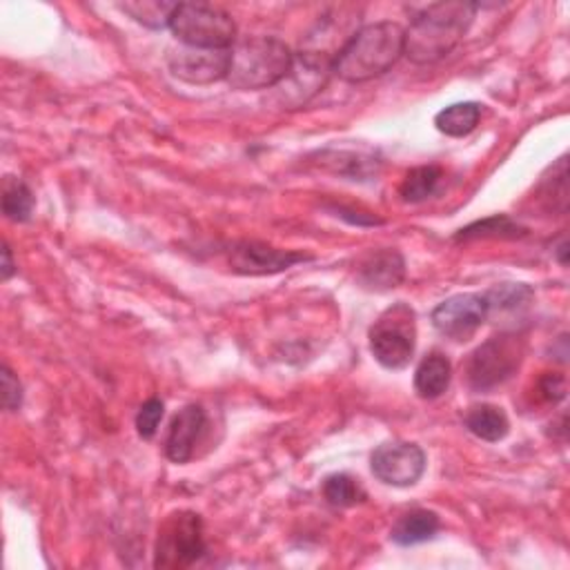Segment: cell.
<instances>
[{
  "label": "cell",
  "instance_id": "cell-12",
  "mask_svg": "<svg viewBox=\"0 0 570 570\" xmlns=\"http://www.w3.org/2000/svg\"><path fill=\"white\" fill-rule=\"evenodd\" d=\"M305 261H313V256L301 254V252H290V250H277L261 241H241V243H235L230 250L232 270L239 275H250V277L277 275Z\"/></svg>",
  "mask_w": 570,
  "mask_h": 570
},
{
  "label": "cell",
  "instance_id": "cell-10",
  "mask_svg": "<svg viewBox=\"0 0 570 570\" xmlns=\"http://www.w3.org/2000/svg\"><path fill=\"white\" fill-rule=\"evenodd\" d=\"M430 319L440 334L459 343L468 341L489 319L486 296L474 292L455 294L436 305Z\"/></svg>",
  "mask_w": 570,
  "mask_h": 570
},
{
  "label": "cell",
  "instance_id": "cell-20",
  "mask_svg": "<svg viewBox=\"0 0 570 570\" xmlns=\"http://www.w3.org/2000/svg\"><path fill=\"white\" fill-rule=\"evenodd\" d=\"M481 107L484 105H479L474 101L448 105L446 110H442L440 114L434 116V125L446 137L464 139L470 135V131L477 129V125L481 121Z\"/></svg>",
  "mask_w": 570,
  "mask_h": 570
},
{
  "label": "cell",
  "instance_id": "cell-30",
  "mask_svg": "<svg viewBox=\"0 0 570 570\" xmlns=\"http://www.w3.org/2000/svg\"><path fill=\"white\" fill-rule=\"evenodd\" d=\"M566 250H568V245H566V241H561V245H559V250H557V254H559V263H561V266H566Z\"/></svg>",
  "mask_w": 570,
  "mask_h": 570
},
{
  "label": "cell",
  "instance_id": "cell-15",
  "mask_svg": "<svg viewBox=\"0 0 570 570\" xmlns=\"http://www.w3.org/2000/svg\"><path fill=\"white\" fill-rule=\"evenodd\" d=\"M317 156L321 167L353 181H368L381 167V159L372 150H324Z\"/></svg>",
  "mask_w": 570,
  "mask_h": 570
},
{
  "label": "cell",
  "instance_id": "cell-8",
  "mask_svg": "<svg viewBox=\"0 0 570 570\" xmlns=\"http://www.w3.org/2000/svg\"><path fill=\"white\" fill-rule=\"evenodd\" d=\"M332 74H334L332 59L317 52L301 50L299 54H294L288 76L277 87H273L275 90L273 101L283 110L305 107L324 90Z\"/></svg>",
  "mask_w": 570,
  "mask_h": 570
},
{
  "label": "cell",
  "instance_id": "cell-3",
  "mask_svg": "<svg viewBox=\"0 0 570 570\" xmlns=\"http://www.w3.org/2000/svg\"><path fill=\"white\" fill-rule=\"evenodd\" d=\"M292 61V50L275 36L245 38L232 48L226 80L239 92L273 90L288 76Z\"/></svg>",
  "mask_w": 570,
  "mask_h": 570
},
{
  "label": "cell",
  "instance_id": "cell-16",
  "mask_svg": "<svg viewBox=\"0 0 570 570\" xmlns=\"http://www.w3.org/2000/svg\"><path fill=\"white\" fill-rule=\"evenodd\" d=\"M442 529V519L432 510H413L392 525L390 540L400 546H417L434 540Z\"/></svg>",
  "mask_w": 570,
  "mask_h": 570
},
{
  "label": "cell",
  "instance_id": "cell-21",
  "mask_svg": "<svg viewBox=\"0 0 570 570\" xmlns=\"http://www.w3.org/2000/svg\"><path fill=\"white\" fill-rule=\"evenodd\" d=\"M525 237V228L512 221L506 214L489 216L484 221H477L457 232L455 241H474V239H521Z\"/></svg>",
  "mask_w": 570,
  "mask_h": 570
},
{
  "label": "cell",
  "instance_id": "cell-18",
  "mask_svg": "<svg viewBox=\"0 0 570 570\" xmlns=\"http://www.w3.org/2000/svg\"><path fill=\"white\" fill-rule=\"evenodd\" d=\"M489 303V317H508V315H521L529 311V305L535 299V292L531 286L525 283H499L486 294Z\"/></svg>",
  "mask_w": 570,
  "mask_h": 570
},
{
  "label": "cell",
  "instance_id": "cell-5",
  "mask_svg": "<svg viewBox=\"0 0 570 570\" xmlns=\"http://www.w3.org/2000/svg\"><path fill=\"white\" fill-rule=\"evenodd\" d=\"M370 353L388 370H404L417 347V317L408 303H394L370 328Z\"/></svg>",
  "mask_w": 570,
  "mask_h": 570
},
{
  "label": "cell",
  "instance_id": "cell-6",
  "mask_svg": "<svg viewBox=\"0 0 570 570\" xmlns=\"http://www.w3.org/2000/svg\"><path fill=\"white\" fill-rule=\"evenodd\" d=\"M207 553L203 519L192 510L169 512L159 529L154 566L163 570H183Z\"/></svg>",
  "mask_w": 570,
  "mask_h": 570
},
{
  "label": "cell",
  "instance_id": "cell-23",
  "mask_svg": "<svg viewBox=\"0 0 570 570\" xmlns=\"http://www.w3.org/2000/svg\"><path fill=\"white\" fill-rule=\"evenodd\" d=\"M442 181V169L436 165H421L415 167L406 174V179L402 181L400 194L406 203H421L426 199H430L436 188H440Z\"/></svg>",
  "mask_w": 570,
  "mask_h": 570
},
{
  "label": "cell",
  "instance_id": "cell-7",
  "mask_svg": "<svg viewBox=\"0 0 570 570\" xmlns=\"http://www.w3.org/2000/svg\"><path fill=\"white\" fill-rule=\"evenodd\" d=\"M523 343L517 334L502 332L481 343L466 362V381L474 392H489L506 383L521 366Z\"/></svg>",
  "mask_w": 570,
  "mask_h": 570
},
{
  "label": "cell",
  "instance_id": "cell-28",
  "mask_svg": "<svg viewBox=\"0 0 570 570\" xmlns=\"http://www.w3.org/2000/svg\"><path fill=\"white\" fill-rule=\"evenodd\" d=\"M540 397L546 402V404H559L563 397H566V379L561 375H546L540 379Z\"/></svg>",
  "mask_w": 570,
  "mask_h": 570
},
{
  "label": "cell",
  "instance_id": "cell-14",
  "mask_svg": "<svg viewBox=\"0 0 570 570\" xmlns=\"http://www.w3.org/2000/svg\"><path fill=\"white\" fill-rule=\"evenodd\" d=\"M205 430V410L197 404L186 406L172 419L165 436V455L174 464H188Z\"/></svg>",
  "mask_w": 570,
  "mask_h": 570
},
{
  "label": "cell",
  "instance_id": "cell-1",
  "mask_svg": "<svg viewBox=\"0 0 570 570\" xmlns=\"http://www.w3.org/2000/svg\"><path fill=\"white\" fill-rule=\"evenodd\" d=\"M479 5L448 0L421 10L404 38V56L415 65H432L446 59L468 34Z\"/></svg>",
  "mask_w": 570,
  "mask_h": 570
},
{
  "label": "cell",
  "instance_id": "cell-2",
  "mask_svg": "<svg viewBox=\"0 0 570 570\" xmlns=\"http://www.w3.org/2000/svg\"><path fill=\"white\" fill-rule=\"evenodd\" d=\"M406 29L379 21L362 27L334 59V74L345 83H366L385 74L404 56Z\"/></svg>",
  "mask_w": 570,
  "mask_h": 570
},
{
  "label": "cell",
  "instance_id": "cell-26",
  "mask_svg": "<svg viewBox=\"0 0 570 570\" xmlns=\"http://www.w3.org/2000/svg\"><path fill=\"white\" fill-rule=\"evenodd\" d=\"M163 415H165V406L161 400L145 402L137 415L139 436H143V440H154V434L159 432V426L163 421Z\"/></svg>",
  "mask_w": 570,
  "mask_h": 570
},
{
  "label": "cell",
  "instance_id": "cell-24",
  "mask_svg": "<svg viewBox=\"0 0 570 570\" xmlns=\"http://www.w3.org/2000/svg\"><path fill=\"white\" fill-rule=\"evenodd\" d=\"M324 497L334 508H353L366 499V491L357 479L337 472L324 481Z\"/></svg>",
  "mask_w": 570,
  "mask_h": 570
},
{
  "label": "cell",
  "instance_id": "cell-29",
  "mask_svg": "<svg viewBox=\"0 0 570 570\" xmlns=\"http://www.w3.org/2000/svg\"><path fill=\"white\" fill-rule=\"evenodd\" d=\"M14 273H16V266H14V258H12V250L8 243H3V281H10Z\"/></svg>",
  "mask_w": 570,
  "mask_h": 570
},
{
  "label": "cell",
  "instance_id": "cell-11",
  "mask_svg": "<svg viewBox=\"0 0 570 570\" xmlns=\"http://www.w3.org/2000/svg\"><path fill=\"white\" fill-rule=\"evenodd\" d=\"M232 50H203L181 46L167 52V67L174 78L190 85H210L228 78Z\"/></svg>",
  "mask_w": 570,
  "mask_h": 570
},
{
  "label": "cell",
  "instance_id": "cell-4",
  "mask_svg": "<svg viewBox=\"0 0 570 570\" xmlns=\"http://www.w3.org/2000/svg\"><path fill=\"white\" fill-rule=\"evenodd\" d=\"M172 34L181 46L203 50H230L237 40L235 18L216 5L207 3H179L169 23Z\"/></svg>",
  "mask_w": 570,
  "mask_h": 570
},
{
  "label": "cell",
  "instance_id": "cell-27",
  "mask_svg": "<svg viewBox=\"0 0 570 570\" xmlns=\"http://www.w3.org/2000/svg\"><path fill=\"white\" fill-rule=\"evenodd\" d=\"M0 381H3V406L10 413H16L23 406V385L18 377L5 366L0 370Z\"/></svg>",
  "mask_w": 570,
  "mask_h": 570
},
{
  "label": "cell",
  "instance_id": "cell-17",
  "mask_svg": "<svg viewBox=\"0 0 570 570\" xmlns=\"http://www.w3.org/2000/svg\"><path fill=\"white\" fill-rule=\"evenodd\" d=\"M453 379V366L442 353L423 357L415 372V390L421 400H440Z\"/></svg>",
  "mask_w": 570,
  "mask_h": 570
},
{
  "label": "cell",
  "instance_id": "cell-19",
  "mask_svg": "<svg viewBox=\"0 0 570 570\" xmlns=\"http://www.w3.org/2000/svg\"><path fill=\"white\" fill-rule=\"evenodd\" d=\"M464 423L474 436H479V440H484V442H491V444L506 440V434L510 432V421L506 413L493 404L472 406L466 413Z\"/></svg>",
  "mask_w": 570,
  "mask_h": 570
},
{
  "label": "cell",
  "instance_id": "cell-25",
  "mask_svg": "<svg viewBox=\"0 0 570 570\" xmlns=\"http://www.w3.org/2000/svg\"><path fill=\"white\" fill-rule=\"evenodd\" d=\"M34 212V194L29 186L16 177H5L3 181V214L10 221H29Z\"/></svg>",
  "mask_w": 570,
  "mask_h": 570
},
{
  "label": "cell",
  "instance_id": "cell-13",
  "mask_svg": "<svg viewBox=\"0 0 570 570\" xmlns=\"http://www.w3.org/2000/svg\"><path fill=\"white\" fill-rule=\"evenodd\" d=\"M406 279V261L397 250H372L357 266V281L366 290L388 292L402 286Z\"/></svg>",
  "mask_w": 570,
  "mask_h": 570
},
{
  "label": "cell",
  "instance_id": "cell-22",
  "mask_svg": "<svg viewBox=\"0 0 570 570\" xmlns=\"http://www.w3.org/2000/svg\"><path fill=\"white\" fill-rule=\"evenodd\" d=\"M179 3H165V0H135V3H121L118 10L137 23L150 29H165L172 23V14L177 12Z\"/></svg>",
  "mask_w": 570,
  "mask_h": 570
},
{
  "label": "cell",
  "instance_id": "cell-9",
  "mask_svg": "<svg viewBox=\"0 0 570 570\" xmlns=\"http://www.w3.org/2000/svg\"><path fill=\"white\" fill-rule=\"evenodd\" d=\"M370 468L381 484L410 489L426 472V453L410 442H385L372 453Z\"/></svg>",
  "mask_w": 570,
  "mask_h": 570
}]
</instances>
